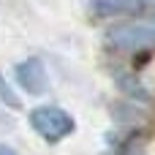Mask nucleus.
<instances>
[{"mask_svg":"<svg viewBox=\"0 0 155 155\" xmlns=\"http://www.w3.org/2000/svg\"><path fill=\"white\" fill-rule=\"evenodd\" d=\"M30 125H33V131H35L44 142H49V144H57V142H63L65 136H71V134L76 131L74 117H71L65 109L49 106V104L35 106V109L30 112Z\"/></svg>","mask_w":155,"mask_h":155,"instance_id":"nucleus-1","label":"nucleus"},{"mask_svg":"<svg viewBox=\"0 0 155 155\" xmlns=\"http://www.w3.org/2000/svg\"><path fill=\"white\" fill-rule=\"evenodd\" d=\"M109 44L117 49H144L155 44V25L147 22H125L109 30Z\"/></svg>","mask_w":155,"mask_h":155,"instance_id":"nucleus-2","label":"nucleus"},{"mask_svg":"<svg viewBox=\"0 0 155 155\" xmlns=\"http://www.w3.org/2000/svg\"><path fill=\"white\" fill-rule=\"evenodd\" d=\"M14 76H16V84H19L27 95H44V93H46L49 76H46V68H44L41 57L19 60V63L14 65Z\"/></svg>","mask_w":155,"mask_h":155,"instance_id":"nucleus-3","label":"nucleus"},{"mask_svg":"<svg viewBox=\"0 0 155 155\" xmlns=\"http://www.w3.org/2000/svg\"><path fill=\"white\" fill-rule=\"evenodd\" d=\"M150 0H90L93 16H114V14H134L147 8Z\"/></svg>","mask_w":155,"mask_h":155,"instance_id":"nucleus-4","label":"nucleus"},{"mask_svg":"<svg viewBox=\"0 0 155 155\" xmlns=\"http://www.w3.org/2000/svg\"><path fill=\"white\" fill-rule=\"evenodd\" d=\"M114 82H117V87H120L125 95H131L134 101H150L147 87H144L136 76H131L128 71H117V74H114Z\"/></svg>","mask_w":155,"mask_h":155,"instance_id":"nucleus-5","label":"nucleus"},{"mask_svg":"<svg viewBox=\"0 0 155 155\" xmlns=\"http://www.w3.org/2000/svg\"><path fill=\"white\" fill-rule=\"evenodd\" d=\"M0 101H3L5 106H11V109H19V98H16L14 87L5 82V76H3V74H0Z\"/></svg>","mask_w":155,"mask_h":155,"instance_id":"nucleus-6","label":"nucleus"},{"mask_svg":"<svg viewBox=\"0 0 155 155\" xmlns=\"http://www.w3.org/2000/svg\"><path fill=\"white\" fill-rule=\"evenodd\" d=\"M0 155H19V153H16L11 144H0Z\"/></svg>","mask_w":155,"mask_h":155,"instance_id":"nucleus-7","label":"nucleus"}]
</instances>
